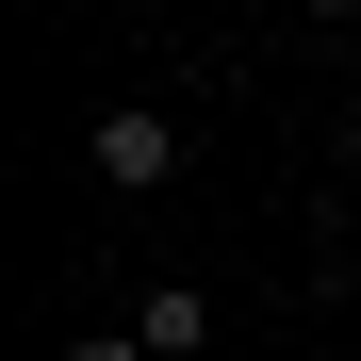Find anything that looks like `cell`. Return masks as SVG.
I'll list each match as a JSON object with an SVG mask.
<instances>
[{
    "label": "cell",
    "mask_w": 361,
    "mask_h": 361,
    "mask_svg": "<svg viewBox=\"0 0 361 361\" xmlns=\"http://www.w3.org/2000/svg\"><path fill=\"white\" fill-rule=\"evenodd\" d=\"M132 345H148V361H197V345H214V295H197V279H164L148 312H132Z\"/></svg>",
    "instance_id": "obj_2"
},
{
    "label": "cell",
    "mask_w": 361,
    "mask_h": 361,
    "mask_svg": "<svg viewBox=\"0 0 361 361\" xmlns=\"http://www.w3.org/2000/svg\"><path fill=\"white\" fill-rule=\"evenodd\" d=\"M66 361H148V345H132V329H82V345H66Z\"/></svg>",
    "instance_id": "obj_3"
},
{
    "label": "cell",
    "mask_w": 361,
    "mask_h": 361,
    "mask_svg": "<svg viewBox=\"0 0 361 361\" xmlns=\"http://www.w3.org/2000/svg\"><path fill=\"white\" fill-rule=\"evenodd\" d=\"M295 17H312V33H345V17H361V0H295Z\"/></svg>",
    "instance_id": "obj_4"
},
{
    "label": "cell",
    "mask_w": 361,
    "mask_h": 361,
    "mask_svg": "<svg viewBox=\"0 0 361 361\" xmlns=\"http://www.w3.org/2000/svg\"><path fill=\"white\" fill-rule=\"evenodd\" d=\"M82 164L115 180V197H164V180H180V115H164V99H115L99 132H82Z\"/></svg>",
    "instance_id": "obj_1"
},
{
    "label": "cell",
    "mask_w": 361,
    "mask_h": 361,
    "mask_svg": "<svg viewBox=\"0 0 361 361\" xmlns=\"http://www.w3.org/2000/svg\"><path fill=\"white\" fill-rule=\"evenodd\" d=\"M345 197H361V132H345Z\"/></svg>",
    "instance_id": "obj_5"
}]
</instances>
